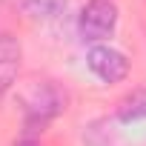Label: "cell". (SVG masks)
Returning a JSON list of instances; mask_svg holds the SVG:
<instances>
[{"label":"cell","instance_id":"cell-6","mask_svg":"<svg viewBox=\"0 0 146 146\" xmlns=\"http://www.w3.org/2000/svg\"><path fill=\"white\" fill-rule=\"evenodd\" d=\"M66 3L69 0H23V9L37 20H54L66 12Z\"/></svg>","mask_w":146,"mask_h":146},{"label":"cell","instance_id":"cell-1","mask_svg":"<svg viewBox=\"0 0 146 146\" xmlns=\"http://www.w3.org/2000/svg\"><path fill=\"white\" fill-rule=\"evenodd\" d=\"M63 109H66V92H60L54 83H40L26 100L23 135L26 137H37V132H43Z\"/></svg>","mask_w":146,"mask_h":146},{"label":"cell","instance_id":"cell-5","mask_svg":"<svg viewBox=\"0 0 146 146\" xmlns=\"http://www.w3.org/2000/svg\"><path fill=\"white\" fill-rule=\"evenodd\" d=\"M117 117H120L123 123H132V120L146 117V86H143V89H135L132 95H126V98L117 103Z\"/></svg>","mask_w":146,"mask_h":146},{"label":"cell","instance_id":"cell-7","mask_svg":"<svg viewBox=\"0 0 146 146\" xmlns=\"http://www.w3.org/2000/svg\"><path fill=\"white\" fill-rule=\"evenodd\" d=\"M15 146H40V140H37V137H26V135H23Z\"/></svg>","mask_w":146,"mask_h":146},{"label":"cell","instance_id":"cell-3","mask_svg":"<svg viewBox=\"0 0 146 146\" xmlns=\"http://www.w3.org/2000/svg\"><path fill=\"white\" fill-rule=\"evenodd\" d=\"M86 63L92 69V75L103 83H120L126 75H129V60L123 52L112 49V46H92L89 54H86Z\"/></svg>","mask_w":146,"mask_h":146},{"label":"cell","instance_id":"cell-2","mask_svg":"<svg viewBox=\"0 0 146 146\" xmlns=\"http://www.w3.org/2000/svg\"><path fill=\"white\" fill-rule=\"evenodd\" d=\"M117 26V6L115 0H89L78 17V32L89 43H100Z\"/></svg>","mask_w":146,"mask_h":146},{"label":"cell","instance_id":"cell-4","mask_svg":"<svg viewBox=\"0 0 146 146\" xmlns=\"http://www.w3.org/2000/svg\"><path fill=\"white\" fill-rule=\"evenodd\" d=\"M20 54H23L20 40L9 32H0V98L12 89L17 72H20Z\"/></svg>","mask_w":146,"mask_h":146}]
</instances>
